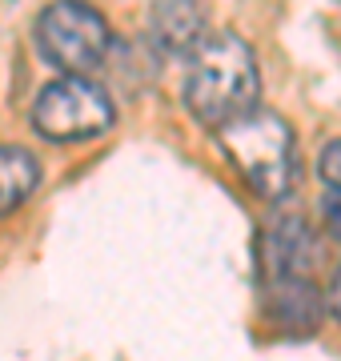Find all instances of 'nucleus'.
I'll return each instance as SVG.
<instances>
[{"instance_id": "f257e3e1", "label": "nucleus", "mask_w": 341, "mask_h": 361, "mask_svg": "<svg viewBox=\"0 0 341 361\" xmlns=\"http://www.w3.org/2000/svg\"><path fill=\"white\" fill-rule=\"evenodd\" d=\"M257 89H261L257 56L237 32L205 37V44L185 65V104L197 121H205L213 129H225L229 121L253 113Z\"/></svg>"}, {"instance_id": "f03ea898", "label": "nucleus", "mask_w": 341, "mask_h": 361, "mask_svg": "<svg viewBox=\"0 0 341 361\" xmlns=\"http://www.w3.org/2000/svg\"><path fill=\"white\" fill-rule=\"evenodd\" d=\"M217 137H221V149L229 153V161L237 165V173L249 180L261 197L281 201L293 189L297 145H293L289 125L277 113L253 109V113L229 121L225 129H217Z\"/></svg>"}, {"instance_id": "7ed1b4c3", "label": "nucleus", "mask_w": 341, "mask_h": 361, "mask_svg": "<svg viewBox=\"0 0 341 361\" xmlns=\"http://www.w3.org/2000/svg\"><path fill=\"white\" fill-rule=\"evenodd\" d=\"M108 125H113V101L89 77H56L32 101V129L44 141L56 145L92 141Z\"/></svg>"}, {"instance_id": "20e7f679", "label": "nucleus", "mask_w": 341, "mask_h": 361, "mask_svg": "<svg viewBox=\"0 0 341 361\" xmlns=\"http://www.w3.org/2000/svg\"><path fill=\"white\" fill-rule=\"evenodd\" d=\"M37 44L49 65L65 68V77H89L108 56L113 37L97 8L65 0V4H49L37 16Z\"/></svg>"}, {"instance_id": "39448f33", "label": "nucleus", "mask_w": 341, "mask_h": 361, "mask_svg": "<svg viewBox=\"0 0 341 361\" xmlns=\"http://www.w3.org/2000/svg\"><path fill=\"white\" fill-rule=\"evenodd\" d=\"M317 269V241L309 237V225L302 217L269 221L257 237V273L261 285L285 281H314Z\"/></svg>"}, {"instance_id": "423d86ee", "label": "nucleus", "mask_w": 341, "mask_h": 361, "mask_svg": "<svg viewBox=\"0 0 341 361\" xmlns=\"http://www.w3.org/2000/svg\"><path fill=\"white\" fill-rule=\"evenodd\" d=\"M149 32L165 52H193L205 44V13L197 4H181V0H165L149 13Z\"/></svg>"}, {"instance_id": "0eeeda50", "label": "nucleus", "mask_w": 341, "mask_h": 361, "mask_svg": "<svg viewBox=\"0 0 341 361\" xmlns=\"http://www.w3.org/2000/svg\"><path fill=\"white\" fill-rule=\"evenodd\" d=\"M40 180L37 157L16 149V145H0V217L13 213L16 205H25Z\"/></svg>"}, {"instance_id": "6e6552de", "label": "nucleus", "mask_w": 341, "mask_h": 361, "mask_svg": "<svg viewBox=\"0 0 341 361\" xmlns=\"http://www.w3.org/2000/svg\"><path fill=\"white\" fill-rule=\"evenodd\" d=\"M317 173H321L326 185H333V189L341 193V137L321 149V157H317Z\"/></svg>"}, {"instance_id": "1a4fd4ad", "label": "nucleus", "mask_w": 341, "mask_h": 361, "mask_svg": "<svg viewBox=\"0 0 341 361\" xmlns=\"http://www.w3.org/2000/svg\"><path fill=\"white\" fill-rule=\"evenodd\" d=\"M321 221H326V229L341 241V193H329L321 201Z\"/></svg>"}, {"instance_id": "9d476101", "label": "nucleus", "mask_w": 341, "mask_h": 361, "mask_svg": "<svg viewBox=\"0 0 341 361\" xmlns=\"http://www.w3.org/2000/svg\"><path fill=\"white\" fill-rule=\"evenodd\" d=\"M326 310L333 313V322H341V265L333 269V281H329V293H326Z\"/></svg>"}]
</instances>
